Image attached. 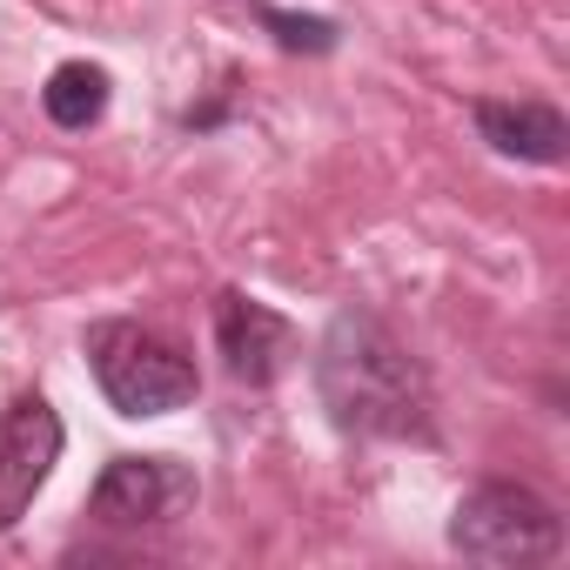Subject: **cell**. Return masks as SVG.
Returning <instances> with one entry per match:
<instances>
[{
	"label": "cell",
	"mask_w": 570,
	"mask_h": 570,
	"mask_svg": "<svg viewBox=\"0 0 570 570\" xmlns=\"http://www.w3.org/2000/svg\"><path fill=\"white\" fill-rule=\"evenodd\" d=\"M81 350H88V363H95L101 396H108L121 416H168V410L195 403V390H202L195 363H188L168 336H155V330H141V323H95V330L81 336Z\"/></svg>",
	"instance_id": "2"
},
{
	"label": "cell",
	"mask_w": 570,
	"mask_h": 570,
	"mask_svg": "<svg viewBox=\"0 0 570 570\" xmlns=\"http://www.w3.org/2000/svg\"><path fill=\"white\" fill-rule=\"evenodd\" d=\"M41 108H48V121L68 128V135L95 128V121L108 115V68H95V61H61V68L48 75V88H41Z\"/></svg>",
	"instance_id": "8"
},
{
	"label": "cell",
	"mask_w": 570,
	"mask_h": 570,
	"mask_svg": "<svg viewBox=\"0 0 570 570\" xmlns=\"http://www.w3.org/2000/svg\"><path fill=\"white\" fill-rule=\"evenodd\" d=\"M476 135L510 155V161H537V168H557L570 155V121L550 108V101H476L470 108Z\"/></svg>",
	"instance_id": "7"
},
{
	"label": "cell",
	"mask_w": 570,
	"mask_h": 570,
	"mask_svg": "<svg viewBox=\"0 0 570 570\" xmlns=\"http://www.w3.org/2000/svg\"><path fill=\"white\" fill-rule=\"evenodd\" d=\"M316 396L343 436H376V443H436V390L423 363L390 336L383 316L370 309H336L323 343H316Z\"/></svg>",
	"instance_id": "1"
},
{
	"label": "cell",
	"mask_w": 570,
	"mask_h": 570,
	"mask_svg": "<svg viewBox=\"0 0 570 570\" xmlns=\"http://www.w3.org/2000/svg\"><path fill=\"white\" fill-rule=\"evenodd\" d=\"M450 550L470 563H550L563 550V517L530 483H476L450 510Z\"/></svg>",
	"instance_id": "3"
},
{
	"label": "cell",
	"mask_w": 570,
	"mask_h": 570,
	"mask_svg": "<svg viewBox=\"0 0 570 570\" xmlns=\"http://www.w3.org/2000/svg\"><path fill=\"white\" fill-rule=\"evenodd\" d=\"M255 21L289 48V55H330L336 48V21L323 14H282V8H255Z\"/></svg>",
	"instance_id": "9"
},
{
	"label": "cell",
	"mask_w": 570,
	"mask_h": 570,
	"mask_svg": "<svg viewBox=\"0 0 570 570\" xmlns=\"http://www.w3.org/2000/svg\"><path fill=\"white\" fill-rule=\"evenodd\" d=\"M61 416L41 390H21L8 410H0V530H14L28 517V503L48 490L55 463H61Z\"/></svg>",
	"instance_id": "4"
},
{
	"label": "cell",
	"mask_w": 570,
	"mask_h": 570,
	"mask_svg": "<svg viewBox=\"0 0 570 570\" xmlns=\"http://www.w3.org/2000/svg\"><path fill=\"white\" fill-rule=\"evenodd\" d=\"M215 350H222L235 383L268 390L296 356V323L268 303H255V296H242V289H222L215 296Z\"/></svg>",
	"instance_id": "6"
},
{
	"label": "cell",
	"mask_w": 570,
	"mask_h": 570,
	"mask_svg": "<svg viewBox=\"0 0 570 570\" xmlns=\"http://www.w3.org/2000/svg\"><path fill=\"white\" fill-rule=\"evenodd\" d=\"M195 503V470L175 456H115L88 497V517L108 530H141V523H168Z\"/></svg>",
	"instance_id": "5"
}]
</instances>
